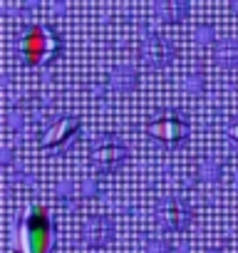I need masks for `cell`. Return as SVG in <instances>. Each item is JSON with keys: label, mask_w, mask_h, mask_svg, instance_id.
Here are the masks:
<instances>
[{"label": "cell", "mask_w": 238, "mask_h": 253, "mask_svg": "<svg viewBox=\"0 0 238 253\" xmlns=\"http://www.w3.org/2000/svg\"><path fill=\"white\" fill-rule=\"evenodd\" d=\"M18 45H20L23 60L30 67L52 65L62 55V50H65L62 35L52 25H45V23H28Z\"/></svg>", "instance_id": "1"}, {"label": "cell", "mask_w": 238, "mask_h": 253, "mask_svg": "<svg viewBox=\"0 0 238 253\" xmlns=\"http://www.w3.org/2000/svg\"><path fill=\"white\" fill-rule=\"evenodd\" d=\"M228 142L238 149V119H233V122L228 124Z\"/></svg>", "instance_id": "18"}, {"label": "cell", "mask_w": 238, "mask_h": 253, "mask_svg": "<svg viewBox=\"0 0 238 253\" xmlns=\"http://www.w3.org/2000/svg\"><path fill=\"white\" fill-rule=\"evenodd\" d=\"M79 132H82V124H79L77 117H60V119H55L47 129H45V134H42V139H40V147L47 149V152L62 149V147H67Z\"/></svg>", "instance_id": "7"}, {"label": "cell", "mask_w": 238, "mask_h": 253, "mask_svg": "<svg viewBox=\"0 0 238 253\" xmlns=\"http://www.w3.org/2000/svg\"><path fill=\"white\" fill-rule=\"evenodd\" d=\"M114 238V221L109 216H89L82 226V241L89 248H104Z\"/></svg>", "instance_id": "8"}, {"label": "cell", "mask_w": 238, "mask_h": 253, "mask_svg": "<svg viewBox=\"0 0 238 253\" xmlns=\"http://www.w3.org/2000/svg\"><path fill=\"white\" fill-rule=\"evenodd\" d=\"M10 162H13V154H10V149L5 147V149H3V167H10Z\"/></svg>", "instance_id": "19"}, {"label": "cell", "mask_w": 238, "mask_h": 253, "mask_svg": "<svg viewBox=\"0 0 238 253\" xmlns=\"http://www.w3.org/2000/svg\"><path fill=\"white\" fill-rule=\"evenodd\" d=\"M221 174H223V167L216 162V159H203L201 162V167H198V176L203 179V181H208V184H216L218 179H221Z\"/></svg>", "instance_id": "12"}, {"label": "cell", "mask_w": 238, "mask_h": 253, "mask_svg": "<svg viewBox=\"0 0 238 253\" xmlns=\"http://www.w3.org/2000/svg\"><path fill=\"white\" fill-rule=\"evenodd\" d=\"M147 253H171V243L166 238H149L147 241Z\"/></svg>", "instance_id": "15"}, {"label": "cell", "mask_w": 238, "mask_h": 253, "mask_svg": "<svg viewBox=\"0 0 238 253\" xmlns=\"http://www.w3.org/2000/svg\"><path fill=\"white\" fill-rule=\"evenodd\" d=\"M191 218H194L191 206L184 199H179V196H166L157 206V221H159V226L164 231H171V233L186 231L191 226Z\"/></svg>", "instance_id": "5"}, {"label": "cell", "mask_w": 238, "mask_h": 253, "mask_svg": "<svg viewBox=\"0 0 238 253\" xmlns=\"http://www.w3.org/2000/svg\"><path fill=\"white\" fill-rule=\"evenodd\" d=\"M213 57L216 62L223 67V70H233L238 67V40L236 38H223L216 42V50H213Z\"/></svg>", "instance_id": "11"}, {"label": "cell", "mask_w": 238, "mask_h": 253, "mask_svg": "<svg viewBox=\"0 0 238 253\" xmlns=\"http://www.w3.org/2000/svg\"><path fill=\"white\" fill-rule=\"evenodd\" d=\"M107 82H109V87H112L114 92L124 94V92H132V89L139 84V75H137V70L129 67V65H119V67H114V70L109 72Z\"/></svg>", "instance_id": "10"}, {"label": "cell", "mask_w": 238, "mask_h": 253, "mask_svg": "<svg viewBox=\"0 0 238 253\" xmlns=\"http://www.w3.org/2000/svg\"><path fill=\"white\" fill-rule=\"evenodd\" d=\"M147 132L157 144H161L166 149H179L189 139V122L179 112H161L149 122Z\"/></svg>", "instance_id": "4"}, {"label": "cell", "mask_w": 238, "mask_h": 253, "mask_svg": "<svg viewBox=\"0 0 238 253\" xmlns=\"http://www.w3.org/2000/svg\"><path fill=\"white\" fill-rule=\"evenodd\" d=\"M176 57V47L169 38L159 35V33H147L142 40V60L152 67V70H164L174 62Z\"/></svg>", "instance_id": "6"}, {"label": "cell", "mask_w": 238, "mask_h": 253, "mask_svg": "<svg viewBox=\"0 0 238 253\" xmlns=\"http://www.w3.org/2000/svg\"><path fill=\"white\" fill-rule=\"evenodd\" d=\"M189 3L186 0H161V3L154 5V15L161 20V23H169V25H176V23H184L189 18Z\"/></svg>", "instance_id": "9"}, {"label": "cell", "mask_w": 238, "mask_h": 253, "mask_svg": "<svg viewBox=\"0 0 238 253\" xmlns=\"http://www.w3.org/2000/svg\"><path fill=\"white\" fill-rule=\"evenodd\" d=\"M236 184H238V171H236Z\"/></svg>", "instance_id": "22"}, {"label": "cell", "mask_w": 238, "mask_h": 253, "mask_svg": "<svg viewBox=\"0 0 238 253\" xmlns=\"http://www.w3.org/2000/svg\"><path fill=\"white\" fill-rule=\"evenodd\" d=\"M57 196L70 206V204H72V199H75V184H72V181H62V184L57 186Z\"/></svg>", "instance_id": "17"}, {"label": "cell", "mask_w": 238, "mask_h": 253, "mask_svg": "<svg viewBox=\"0 0 238 253\" xmlns=\"http://www.w3.org/2000/svg\"><path fill=\"white\" fill-rule=\"evenodd\" d=\"M194 38H196V42H201V45H211V42L216 40V30H213V25H198L196 33H194Z\"/></svg>", "instance_id": "13"}, {"label": "cell", "mask_w": 238, "mask_h": 253, "mask_svg": "<svg viewBox=\"0 0 238 253\" xmlns=\"http://www.w3.org/2000/svg\"><path fill=\"white\" fill-rule=\"evenodd\" d=\"M99 191H102V186H99V181H97V179H84V181H82V186H79V194H82V196H87V199H89V196H97Z\"/></svg>", "instance_id": "16"}, {"label": "cell", "mask_w": 238, "mask_h": 253, "mask_svg": "<svg viewBox=\"0 0 238 253\" xmlns=\"http://www.w3.org/2000/svg\"><path fill=\"white\" fill-rule=\"evenodd\" d=\"M127 154L129 152H127V144L122 142V137H117L112 132H102L89 142V162L99 176L114 174L127 162Z\"/></svg>", "instance_id": "3"}, {"label": "cell", "mask_w": 238, "mask_h": 253, "mask_svg": "<svg viewBox=\"0 0 238 253\" xmlns=\"http://www.w3.org/2000/svg\"><path fill=\"white\" fill-rule=\"evenodd\" d=\"M186 89L194 92V94L203 92V89H206V80H203V75H201V72H191V75L186 77Z\"/></svg>", "instance_id": "14"}, {"label": "cell", "mask_w": 238, "mask_h": 253, "mask_svg": "<svg viewBox=\"0 0 238 253\" xmlns=\"http://www.w3.org/2000/svg\"><path fill=\"white\" fill-rule=\"evenodd\" d=\"M18 248H20V253H50V248H52V218H50V211L45 206H30V211L25 213Z\"/></svg>", "instance_id": "2"}, {"label": "cell", "mask_w": 238, "mask_h": 253, "mask_svg": "<svg viewBox=\"0 0 238 253\" xmlns=\"http://www.w3.org/2000/svg\"><path fill=\"white\" fill-rule=\"evenodd\" d=\"M231 10H233V13H238V3H233V5H231Z\"/></svg>", "instance_id": "21"}, {"label": "cell", "mask_w": 238, "mask_h": 253, "mask_svg": "<svg viewBox=\"0 0 238 253\" xmlns=\"http://www.w3.org/2000/svg\"><path fill=\"white\" fill-rule=\"evenodd\" d=\"M206 253H226V251H223V248H208Z\"/></svg>", "instance_id": "20"}]
</instances>
